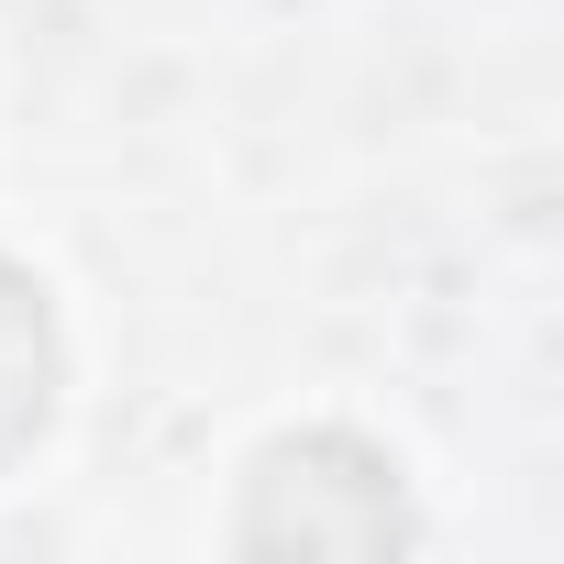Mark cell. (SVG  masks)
<instances>
[{"mask_svg": "<svg viewBox=\"0 0 564 564\" xmlns=\"http://www.w3.org/2000/svg\"><path fill=\"white\" fill-rule=\"evenodd\" d=\"M410 531H421L410 487L366 432H276L232 498V553H355L366 564V553H399Z\"/></svg>", "mask_w": 564, "mask_h": 564, "instance_id": "obj_1", "label": "cell"}, {"mask_svg": "<svg viewBox=\"0 0 564 564\" xmlns=\"http://www.w3.org/2000/svg\"><path fill=\"white\" fill-rule=\"evenodd\" d=\"M56 388H67V344H56V300L45 276L0 254V476H12L45 432H56Z\"/></svg>", "mask_w": 564, "mask_h": 564, "instance_id": "obj_2", "label": "cell"}]
</instances>
